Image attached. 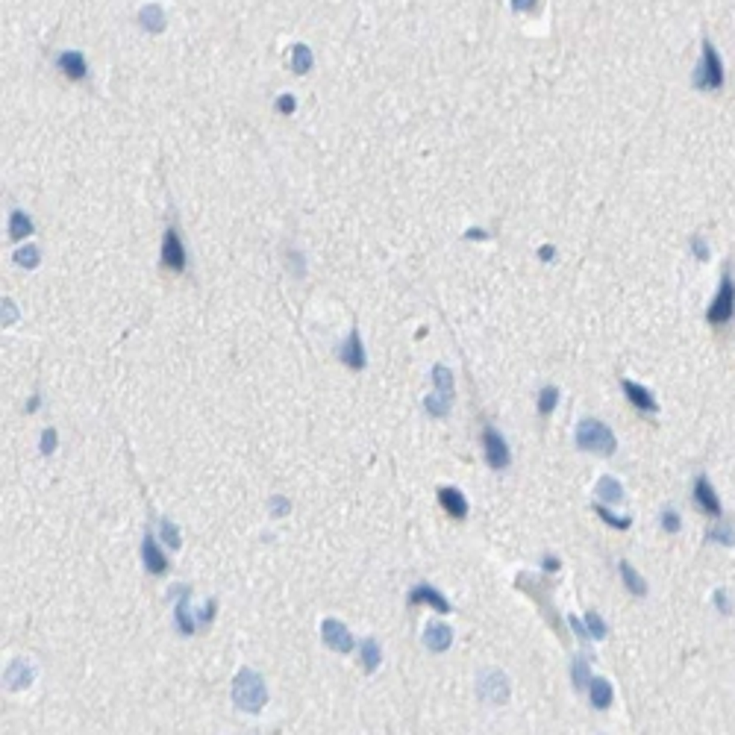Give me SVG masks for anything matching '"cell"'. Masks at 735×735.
I'll use <instances>...</instances> for the list:
<instances>
[{
    "instance_id": "836d02e7",
    "label": "cell",
    "mask_w": 735,
    "mask_h": 735,
    "mask_svg": "<svg viewBox=\"0 0 735 735\" xmlns=\"http://www.w3.org/2000/svg\"><path fill=\"white\" fill-rule=\"evenodd\" d=\"M709 541H718V544H735V532H732V530H724V527H715V530H709Z\"/></svg>"
},
{
    "instance_id": "e575fe53",
    "label": "cell",
    "mask_w": 735,
    "mask_h": 735,
    "mask_svg": "<svg viewBox=\"0 0 735 735\" xmlns=\"http://www.w3.org/2000/svg\"><path fill=\"white\" fill-rule=\"evenodd\" d=\"M688 247H691V253H694V256H697L700 262L709 259V247H706V238H703V235H694V238H691V245H688Z\"/></svg>"
},
{
    "instance_id": "bcb514c9",
    "label": "cell",
    "mask_w": 735,
    "mask_h": 735,
    "mask_svg": "<svg viewBox=\"0 0 735 735\" xmlns=\"http://www.w3.org/2000/svg\"><path fill=\"white\" fill-rule=\"evenodd\" d=\"M544 568H547V571H559L562 565H559V559H556V556H544Z\"/></svg>"
},
{
    "instance_id": "52a82bcc",
    "label": "cell",
    "mask_w": 735,
    "mask_h": 735,
    "mask_svg": "<svg viewBox=\"0 0 735 735\" xmlns=\"http://www.w3.org/2000/svg\"><path fill=\"white\" fill-rule=\"evenodd\" d=\"M483 444H486V462H488V468H494V471L509 468L512 456H509V447H506L503 435H500L497 430L486 427V432H483Z\"/></svg>"
},
{
    "instance_id": "2e32d148",
    "label": "cell",
    "mask_w": 735,
    "mask_h": 735,
    "mask_svg": "<svg viewBox=\"0 0 735 735\" xmlns=\"http://www.w3.org/2000/svg\"><path fill=\"white\" fill-rule=\"evenodd\" d=\"M620 386H624V391H627V398H630L632 406L644 409V412H656V409H659L656 398H653V394H650L647 388H641L639 383H632V379H620Z\"/></svg>"
},
{
    "instance_id": "4dcf8cb0",
    "label": "cell",
    "mask_w": 735,
    "mask_h": 735,
    "mask_svg": "<svg viewBox=\"0 0 735 735\" xmlns=\"http://www.w3.org/2000/svg\"><path fill=\"white\" fill-rule=\"evenodd\" d=\"M585 627H588V632L595 635V639H606V632H609V630H606V624H603V618H600L597 612H588V615H585Z\"/></svg>"
},
{
    "instance_id": "f1b7e54d",
    "label": "cell",
    "mask_w": 735,
    "mask_h": 735,
    "mask_svg": "<svg viewBox=\"0 0 735 735\" xmlns=\"http://www.w3.org/2000/svg\"><path fill=\"white\" fill-rule=\"evenodd\" d=\"M556 403H559V388H556V386L541 388V394H539V412H541V415H550V412L556 409Z\"/></svg>"
},
{
    "instance_id": "c3c4849f",
    "label": "cell",
    "mask_w": 735,
    "mask_h": 735,
    "mask_svg": "<svg viewBox=\"0 0 735 735\" xmlns=\"http://www.w3.org/2000/svg\"><path fill=\"white\" fill-rule=\"evenodd\" d=\"M38 409V398H30V403H27V412H36Z\"/></svg>"
},
{
    "instance_id": "1f68e13d",
    "label": "cell",
    "mask_w": 735,
    "mask_h": 735,
    "mask_svg": "<svg viewBox=\"0 0 735 735\" xmlns=\"http://www.w3.org/2000/svg\"><path fill=\"white\" fill-rule=\"evenodd\" d=\"M595 512H597V515H600V518H603V521H606V524H609V527H618V530H627V527L632 524L630 518H615V515H612V512H609V509H606V506H595Z\"/></svg>"
},
{
    "instance_id": "7a4b0ae2",
    "label": "cell",
    "mask_w": 735,
    "mask_h": 735,
    "mask_svg": "<svg viewBox=\"0 0 735 735\" xmlns=\"http://www.w3.org/2000/svg\"><path fill=\"white\" fill-rule=\"evenodd\" d=\"M576 444H579V450L600 453V456H612L615 447H618L612 430L606 427L603 421H591V418L579 421V427H576Z\"/></svg>"
},
{
    "instance_id": "9a60e30c",
    "label": "cell",
    "mask_w": 735,
    "mask_h": 735,
    "mask_svg": "<svg viewBox=\"0 0 735 735\" xmlns=\"http://www.w3.org/2000/svg\"><path fill=\"white\" fill-rule=\"evenodd\" d=\"M141 556H145V568H147L150 574H165V571H168V559L162 556V550L157 547V539H153V535H145Z\"/></svg>"
},
{
    "instance_id": "277c9868",
    "label": "cell",
    "mask_w": 735,
    "mask_h": 735,
    "mask_svg": "<svg viewBox=\"0 0 735 735\" xmlns=\"http://www.w3.org/2000/svg\"><path fill=\"white\" fill-rule=\"evenodd\" d=\"M735 315V282L729 277V271H724V279H720V289L712 298L709 309H706V321L709 323H727Z\"/></svg>"
},
{
    "instance_id": "d590c367",
    "label": "cell",
    "mask_w": 735,
    "mask_h": 735,
    "mask_svg": "<svg viewBox=\"0 0 735 735\" xmlns=\"http://www.w3.org/2000/svg\"><path fill=\"white\" fill-rule=\"evenodd\" d=\"M680 527H683V521H680V515H676V512H665V515H662V530H665V532H680Z\"/></svg>"
},
{
    "instance_id": "4fadbf2b",
    "label": "cell",
    "mask_w": 735,
    "mask_h": 735,
    "mask_svg": "<svg viewBox=\"0 0 735 735\" xmlns=\"http://www.w3.org/2000/svg\"><path fill=\"white\" fill-rule=\"evenodd\" d=\"M189 600H191V588H186V585H180V603H177V630L182 632V635H194V630H197V620L191 618V609H189Z\"/></svg>"
},
{
    "instance_id": "603a6c76",
    "label": "cell",
    "mask_w": 735,
    "mask_h": 735,
    "mask_svg": "<svg viewBox=\"0 0 735 735\" xmlns=\"http://www.w3.org/2000/svg\"><path fill=\"white\" fill-rule=\"evenodd\" d=\"M379 662H383V650H379L377 639H365L362 641V668L368 674H374L379 668Z\"/></svg>"
},
{
    "instance_id": "83f0119b",
    "label": "cell",
    "mask_w": 735,
    "mask_h": 735,
    "mask_svg": "<svg viewBox=\"0 0 735 735\" xmlns=\"http://www.w3.org/2000/svg\"><path fill=\"white\" fill-rule=\"evenodd\" d=\"M423 406H427V412L432 415V418H444L447 412H450V406H453V398H444V394H430L427 400H423Z\"/></svg>"
},
{
    "instance_id": "e0dca14e",
    "label": "cell",
    "mask_w": 735,
    "mask_h": 735,
    "mask_svg": "<svg viewBox=\"0 0 735 735\" xmlns=\"http://www.w3.org/2000/svg\"><path fill=\"white\" fill-rule=\"evenodd\" d=\"M33 668L27 665L24 659H15L12 662V665L6 668V685L12 688V691H21V688H27V685H33Z\"/></svg>"
},
{
    "instance_id": "4316f807",
    "label": "cell",
    "mask_w": 735,
    "mask_h": 735,
    "mask_svg": "<svg viewBox=\"0 0 735 735\" xmlns=\"http://www.w3.org/2000/svg\"><path fill=\"white\" fill-rule=\"evenodd\" d=\"M309 68H312V50L306 45H294L291 48V71L294 74H306Z\"/></svg>"
},
{
    "instance_id": "30bf717a",
    "label": "cell",
    "mask_w": 735,
    "mask_h": 735,
    "mask_svg": "<svg viewBox=\"0 0 735 735\" xmlns=\"http://www.w3.org/2000/svg\"><path fill=\"white\" fill-rule=\"evenodd\" d=\"M438 500H442V506H444V512H447L450 518H456V521H462L465 515H468V500H465V494H462L459 488H450V486H444V488H438Z\"/></svg>"
},
{
    "instance_id": "d4e9b609",
    "label": "cell",
    "mask_w": 735,
    "mask_h": 735,
    "mask_svg": "<svg viewBox=\"0 0 735 735\" xmlns=\"http://www.w3.org/2000/svg\"><path fill=\"white\" fill-rule=\"evenodd\" d=\"M27 235H33V221L24 215V212H12V218H9V238H15V242H21V238Z\"/></svg>"
},
{
    "instance_id": "d6a6232c",
    "label": "cell",
    "mask_w": 735,
    "mask_h": 735,
    "mask_svg": "<svg viewBox=\"0 0 735 735\" xmlns=\"http://www.w3.org/2000/svg\"><path fill=\"white\" fill-rule=\"evenodd\" d=\"M15 262H18L21 268H36V265H38V247H24V250H18V253H15Z\"/></svg>"
},
{
    "instance_id": "f546056e",
    "label": "cell",
    "mask_w": 735,
    "mask_h": 735,
    "mask_svg": "<svg viewBox=\"0 0 735 735\" xmlns=\"http://www.w3.org/2000/svg\"><path fill=\"white\" fill-rule=\"evenodd\" d=\"M159 532H162V541H165L168 547H174V550H177V547L182 544V541H180V530H177V527H174L168 518H165L162 524H159Z\"/></svg>"
},
{
    "instance_id": "f6af8a7d",
    "label": "cell",
    "mask_w": 735,
    "mask_h": 735,
    "mask_svg": "<svg viewBox=\"0 0 735 735\" xmlns=\"http://www.w3.org/2000/svg\"><path fill=\"white\" fill-rule=\"evenodd\" d=\"M553 256H556V247H550V245H541V247H539V259L553 262Z\"/></svg>"
},
{
    "instance_id": "7dc6e473",
    "label": "cell",
    "mask_w": 735,
    "mask_h": 735,
    "mask_svg": "<svg viewBox=\"0 0 735 735\" xmlns=\"http://www.w3.org/2000/svg\"><path fill=\"white\" fill-rule=\"evenodd\" d=\"M465 235H468V238H486V233H483V230H468Z\"/></svg>"
},
{
    "instance_id": "7402d4cb",
    "label": "cell",
    "mask_w": 735,
    "mask_h": 735,
    "mask_svg": "<svg viewBox=\"0 0 735 735\" xmlns=\"http://www.w3.org/2000/svg\"><path fill=\"white\" fill-rule=\"evenodd\" d=\"M618 571H620V576H624V585L632 591L635 597H644V595H647V583H644L639 574H635V568H632L630 562H618Z\"/></svg>"
},
{
    "instance_id": "6da1fadb",
    "label": "cell",
    "mask_w": 735,
    "mask_h": 735,
    "mask_svg": "<svg viewBox=\"0 0 735 735\" xmlns=\"http://www.w3.org/2000/svg\"><path fill=\"white\" fill-rule=\"evenodd\" d=\"M233 703L238 709L245 712H262V706L268 703V688H265V680L250 671V668H242L235 674L233 680Z\"/></svg>"
},
{
    "instance_id": "7bdbcfd3",
    "label": "cell",
    "mask_w": 735,
    "mask_h": 735,
    "mask_svg": "<svg viewBox=\"0 0 735 735\" xmlns=\"http://www.w3.org/2000/svg\"><path fill=\"white\" fill-rule=\"evenodd\" d=\"M539 6V0H512V9L515 12H532Z\"/></svg>"
},
{
    "instance_id": "b9f144b4",
    "label": "cell",
    "mask_w": 735,
    "mask_h": 735,
    "mask_svg": "<svg viewBox=\"0 0 735 735\" xmlns=\"http://www.w3.org/2000/svg\"><path fill=\"white\" fill-rule=\"evenodd\" d=\"M215 609H218V603H215V600H206V609L201 612V627H209V624H212V618H215Z\"/></svg>"
},
{
    "instance_id": "44dd1931",
    "label": "cell",
    "mask_w": 735,
    "mask_h": 735,
    "mask_svg": "<svg viewBox=\"0 0 735 735\" xmlns=\"http://www.w3.org/2000/svg\"><path fill=\"white\" fill-rule=\"evenodd\" d=\"M591 706L595 709H609L612 700H615V691L609 685V680H591Z\"/></svg>"
},
{
    "instance_id": "8992f818",
    "label": "cell",
    "mask_w": 735,
    "mask_h": 735,
    "mask_svg": "<svg viewBox=\"0 0 735 735\" xmlns=\"http://www.w3.org/2000/svg\"><path fill=\"white\" fill-rule=\"evenodd\" d=\"M321 635H323V644H327L330 650H335V653H350V650L356 647L350 630L342 624V620H335V618L323 620V624H321Z\"/></svg>"
},
{
    "instance_id": "3957f363",
    "label": "cell",
    "mask_w": 735,
    "mask_h": 735,
    "mask_svg": "<svg viewBox=\"0 0 735 735\" xmlns=\"http://www.w3.org/2000/svg\"><path fill=\"white\" fill-rule=\"evenodd\" d=\"M724 86V62H720V56L715 50V45L709 38L703 41V56H700V65L694 71V89L700 92H715Z\"/></svg>"
},
{
    "instance_id": "5b68a950",
    "label": "cell",
    "mask_w": 735,
    "mask_h": 735,
    "mask_svg": "<svg viewBox=\"0 0 735 735\" xmlns=\"http://www.w3.org/2000/svg\"><path fill=\"white\" fill-rule=\"evenodd\" d=\"M476 694L479 700H486L488 706H500L509 700V680H506V674L500 671H486L483 676H479V683H476Z\"/></svg>"
},
{
    "instance_id": "7c38bea8",
    "label": "cell",
    "mask_w": 735,
    "mask_h": 735,
    "mask_svg": "<svg viewBox=\"0 0 735 735\" xmlns=\"http://www.w3.org/2000/svg\"><path fill=\"white\" fill-rule=\"evenodd\" d=\"M423 644H427V650H432V653H444V650H450V644H453V630L447 624H430L427 632H423Z\"/></svg>"
},
{
    "instance_id": "d6986e66",
    "label": "cell",
    "mask_w": 735,
    "mask_h": 735,
    "mask_svg": "<svg viewBox=\"0 0 735 735\" xmlns=\"http://www.w3.org/2000/svg\"><path fill=\"white\" fill-rule=\"evenodd\" d=\"M595 494H597V497H600L603 503H618V500H624V486H620L615 476L606 474V476L597 479Z\"/></svg>"
},
{
    "instance_id": "60d3db41",
    "label": "cell",
    "mask_w": 735,
    "mask_h": 735,
    "mask_svg": "<svg viewBox=\"0 0 735 735\" xmlns=\"http://www.w3.org/2000/svg\"><path fill=\"white\" fill-rule=\"evenodd\" d=\"M715 606H718V612H724V615H729V612H732L729 597H727V591H724V588H718V591H715Z\"/></svg>"
},
{
    "instance_id": "ffe728a7",
    "label": "cell",
    "mask_w": 735,
    "mask_h": 735,
    "mask_svg": "<svg viewBox=\"0 0 735 735\" xmlns=\"http://www.w3.org/2000/svg\"><path fill=\"white\" fill-rule=\"evenodd\" d=\"M138 21H141V27H145V30H150V33H162L165 30V12H162V6H157V3H150V6H145L138 12Z\"/></svg>"
},
{
    "instance_id": "f35d334b",
    "label": "cell",
    "mask_w": 735,
    "mask_h": 735,
    "mask_svg": "<svg viewBox=\"0 0 735 735\" xmlns=\"http://www.w3.org/2000/svg\"><path fill=\"white\" fill-rule=\"evenodd\" d=\"M294 109H298V101H294L291 94H282L279 101H277V112H279V115H291Z\"/></svg>"
},
{
    "instance_id": "9c48e42d",
    "label": "cell",
    "mask_w": 735,
    "mask_h": 735,
    "mask_svg": "<svg viewBox=\"0 0 735 735\" xmlns=\"http://www.w3.org/2000/svg\"><path fill=\"white\" fill-rule=\"evenodd\" d=\"M409 603H412V606H430V609L442 612V615L450 612V603L444 600L442 591L432 588V585H415L412 595H409Z\"/></svg>"
},
{
    "instance_id": "cb8c5ba5",
    "label": "cell",
    "mask_w": 735,
    "mask_h": 735,
    "mask_svg": "<svg viewBox=\"0 0 735 735\" xmlns=\"http://www.w3.org/2000/svg\"><path fill=\"white\" fill-rule=\"evenodd\" d=\"M571 680H574V685H576L579 691L588 688L591 680H595V676H591V671H588V659H585V656H574V662H571Z\"/></svg>"
},
{
    "instance_id": "484cf974",
    "label": "cell",
    "mask_w": 735,
    "mask_h": 735,
    "mask_svg": "<svg viewBox=\"0 0 735 735\" xmlns=\"http://www.w3.org/2000/svg\"><path fill=\"white\" fill-rule=\"evenodd\" d=\"M432 383H435V391H438V394H444V398H453V374H450V368L435 365V368H432Z\"/></svg>"
},
{
    "instance_id": "ab89813d",
    "label": "cell",
    "mask_w": 735,
    "mask_h": 735,
    "mask_svg": "<svg viewBox=\"0 0 735 735\" xmlns=\"http://www.w3.org/2000/svg\"><path fill=\"white\" fill-rule=\"evenodd\" d=\"M568 624H571V630L576 632V639H579V641H588V639H591V632H588V627L583 624V620H576V618L571 615V618H568Z\"/></svg>"
},
{
    "instance_id": "ba28073f",
    "label": "cell",
    "mask_w": 735,
    "mask_h": 735,
    "mask_svg": "<svg viewBox=\"0 0 735 735\" xmlns=\"http://www.w3.org/2000/svg\"><path fill=\"white\" fill-rule=\"evenodd\" d=\"M162 262L165 268H171V271H186V250H182V242H180V233L171 227L165 233V242H162Z\"/></svg>"
},
{
    "instance_id": "74e56055",
    "label": "cell",
    "mask_w": 735,
    "mask_h": 735,
    "mask_svg": "<svg viewBox=\"0 0 735 735\" xmlns=\"http://www.w3.org/2000/svg\"><path fill=\"white\" fill-rule=\"evenodd\" d=\"M289 509H291V503L286 497H271V515L274 518H286Z\"/></svg>"
},
{
    "instance_id": "ee69618b",
    "label": "cell",
    "mask_w": 735,
    "mask_h": 735,
    "mask_svg": "<svg viewBox=\"0 0 735 735\" xmlns=\"http://www.w3.org/2000/svg\"><path fill=\"white\" fill-rule=\"evenodd\" d=\"M18 315H15V303L12 300H3V323H12Z\"/></svg>"
},
{
    "instance_id": "5bb4252c",
    "label": "cell",
    "mask_w": 735,
    "mask_h": 735,
    "mask_svg": "<svg viewBox=\"0 0 735 735\" xmlns=\"http://www.w3.org/2000/svg\"><path fill=\"white\" fill-rule=\"evenodd\" d=\"M342 362L350 368V371H362L365 368V347H362V338L356 330L347 335V342L342 347Z\"/></svg>"
},
{
    "instance_id": "8d00e7d4",
    "label": "cell",
    "mask_w": 735,
    "mask_h": 735,
    "mask_svg": "<svg viewBox=\"0 0 735 735\" xmlns=\"http://www.w3.org/2000/svg\"><path fill=\"white\" fill-rule=\"evenodd\" d=\"M38 447H41V453H45V456H50L53 450H56V432H53V430H45V432H41Z\"/></svg>"
},
{
    "instance_id": "8fae6325",
    "label": "cell",
    "mask_w": 735,
    "mask_h": 735,
    "mask_svg": "<svg viewBox=\"0 0 735 735\" xmlns=\"http://www.w3.org/2000/svg\"><path fill=\"white\" fill-rule=\"evenodd\" d=\"M694 500H697V506L703 509L706 515L720 518V500H718V494H715V488L709 486V479H706V476H700L694 483Z\"/></svg>"
},
{
    "instance_id": "ac0fdd59",
    "label": "cell",
    "mask_w": 735,
    "mask_h": 735,
    "mask_svg": "<svg viewBox=\"0 0 735 735\" xmlns=\"http://www.w3.org/2000/svg\"><path fill=\"white\" fill-rule=\"evenodd\" d=\"M56 65H59V71H65L71 80H82V77H86V71H89V68H86V59H82L77 50H65L59 59H56Z\"/></svg>"
}]
</instances>
